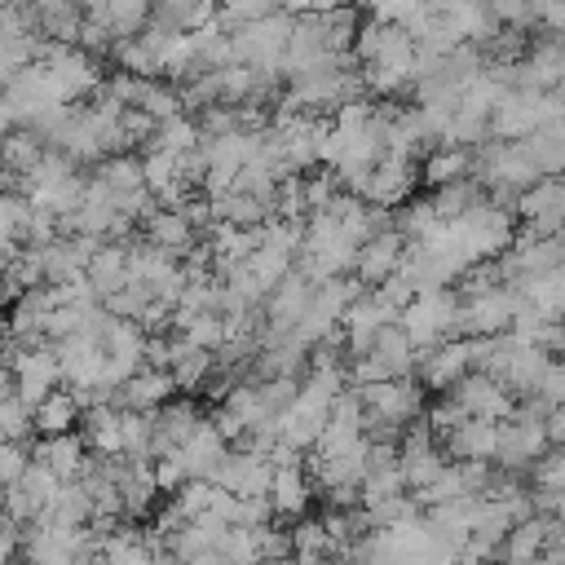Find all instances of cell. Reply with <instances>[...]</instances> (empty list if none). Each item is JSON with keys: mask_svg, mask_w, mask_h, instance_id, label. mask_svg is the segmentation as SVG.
<instances>
[{"mask_svg": "<svg viewBox=\"0 0 565 565\" xmlns=\"http://www.w3.org/2000/svg\"><path fill=\"white\" fill-rule=\"evenodd\" d=\"M221 556H225V565H265L260 525H230L221 539Z\"/></svg>", "mask_w": 565, "mask_h": 565, "instance_id": "obj_44", "label": "cell"}, {"mask_svg": "<svg viewBox=\"0 0 565 565\" xmlns=\"http://www.w3.org/2000/svg\"><path fill=\"white\" fill-rule=\"evenodd\" d=\"M79 437H84L88 455H102V459L124 455V441H119V406H115V402L88 406V411L79 415Z\"/></svg>", "mask_w": 565, "mask_h": 565, "instance_id": "obj_28", "label": "cell"}, {"mask_svg": "<svg viewBox=\"0 0 565 565\" xmlns=\"http://www.w3.org/2000/svg\"><path fill=\"white\" fill-rule=\"evenodd\" d=\"M203 141V132H199V124H194V115H168V119H154V128H150V137H146V146H154V150H172V154H185V150H194Z\"/></svg>", "mask_w": 565, "mask_h": 565, "instance_id": "obj_39", "label": "cell"}, {"mask_svg": "<svg viewBox=\"0 0 565 565\" xmlns=\"http://www.w3.org/2000/svg\"><path fill=\"white\" fill-rule=\"evenodd\" d=\"M530 397L543 402L547 411H552V406H565V362H561V358H552V366L543 371V380H539V388H534Z\"/></svg>", "mask_w": 565, "mask_h": 565, "instance_id": "obj_51", "label": "cell"}, {"mask_svg": "<svg viewBox=\"0 0 565 565\" xmlns=\"http://www.w3.org/2000/svg\"><path fill=\"white\" fill-rule=\"evenodd\" d=\"M177 450H181V459H185V472H190V477L212 481V477H216V468H221V463H225V455H230V441H225V433H221L212 419H199V424H194V433H190Z\"/></svg>", "mask_w": 565, "mask_h": 565, "instance_id": "obj_20", "label": "cell"}, {"mask_svg": "<svg viewBox=\"0 0 565 565\" xmlns=\"http://www.w3.org/2000/svg\"><path fill=\"white\" fill-rule=\"evenodd\" d=\"M269 477H274V463H269V455H260V450H252V446H238V450H230L225 455V463L216 468V486L221 490H230V494H269Z\"/></svg>", "mask_w": 565, "mask_h": 565, "instance_id": "obj_14", "label": "cell"}, {"mask_svg": "<svg viewBox=\"0 0 565 565\" xmlns=\"http://www.w3.org/2000/svg\"><path fill=\"white\" fill-rule=\"evenodd\" d=\"M35 521H49V525H88V521H93V499H88L84 481H79V477L62 481L57 494H53V503H49Z\"/></svg>", "mask_w": 565, "mask_h": 565, "instance_id": "obj_36", "label": "cell"}, {"mask_svg": "<svg viewBox=\"0 0 565 565\" xmlns=\"http://www.w3.org/2000/svg\"><path fill=\"white\" fill-rule=\"evenodd\" d=\"M521 230L530 234H561L565 225V181L561 177H539L534 185H525L512 203Z\"/></svg>", "mask_w": 565, "mask_h": 565, "instance_id": "obj_10", "label": "cell"}, {"mask_svg": "<svg viewBox=\"0 0 565 565\" xmlns=\"http://www.w3.org/2000/svg\"><path fill=\"white\" fill-rule=\"evenodd\" d=\"M168 375L177 388L185 393H199V388H212V375H216V353L212 349H199L190 340H181L172 331V362H168Z\"/></svg>", "mask_w": 565, "mask_h": 565, "instance_id": "obj_23", "label": "cell"}, {"mask_svg": "<svg viewBox=\"0 0 565 565\" xmlns=\"http://www.w3.org/2000/svg\"><path fill=\"white\" fill-rule=\"evenodd\" d=\"M177 393V384H172V375L168 371H159V366H141V371H132L119 388H115V406H124V411H159L168 397Z\"/></svg>", "mask_w": 565, "mask_h": 565, "instance_id": "obj_22", "label": "cell"}, {"mask_svg": "<svg viewBox=\"0 0 565 565\" xmlns=\"http://www.w3.org/2000/svg\"><path fill=\"white\" fill-rule=\"evenodd\" d=\"M35 62L49 71V79H53V88H57L62 102H84V97H93L97 84L106 79L97 53H88L84 44H57V40H44L40 53H35Z\"/></svg>", "mask_w": 565, "mask_h": 565, "instance_id": "obj_3", "label": "cell"}, {"mask_svg": "<svg viewBox=\"0 0 565 565\" xmlns=\"http://www.w3.org/2000/svg\"><path fill=\"white\" fill-rule=\"evenodd\" d=\"M441 450H446V459H477V463H494V450H499V419L463 415L450 433H441Z\"/></svg>", "mask_w": 565, "mask_h": 565, "instance_id": "obj_16", "label": "cell"}, {"mask_svg": "<svg viewBox=\"0 0 565 565\" xmlns=\"http://www.w3.org/2000/svg\"><path fill=\"white\" fill-rule=\"evenodd\" d=\"M415 185H419V163H415V159H406V154L384 150V154H380V163L371 168L366 185H362V199H366V203H375V207H397V203H406V199H411V190H415Z\"/></svg>", "mask_w": 565, "mask_h": 565, "instance_id": "obj_12", "label": "cell"}, {"mask_svg": "<svg viewBox=\"0 0 565 565\" xmlns=\"http://www.w3.org/2000/svg\"><path fill=\"white\" fill-rule=\"evenodd\" d=\"M247 265H252V274L260 278V287L269 291V287H278V282L296 269V252H291V247H282V243L260 238V243H256V252L247 256Z\"/></svg>", "mask_w": 565, "mask_h": 565, "instance_id": "obj_42", "label": "cell"}, {"mask_svg": "<svg viewBox=\"0 0 565 565\" xmlns=\"http://www.w3.org/2000/svg\"><path fill=\"white\" fill-rule=\"evenodd\" d=\"M543 119H547V110H543V88H508V93L494 102V110H490V137H499V141H521V137H530Z\"/></svg>", "mask_w": 565, "mask_h": 565, "instance_id": "obj_11", "label": "cell"}, {"mask_svg": "<svg viewBox=\"0 0 565 565\" xmlns=\"http://www.w3.org/2000/svg\"><path fill=\"white\" fill-rule=\"evenodd\" d=\"M397 327L411 335L415 349H428V344H437V340L459 335V291H455V287L415 291L411 305L397 313Z\"/></svg>", "mask_w": 565, "mask_h": 565, "instance_id": "obj_4", "label": "cell"}, {"mask_svg": "<svg viewBox=\"0 0 565 565\" xmlns=\"http://www.w3.org/2000/svg\"><path fill=\"white\" fill-rule=\"evenodd\" d=\"M79 415H84V406L75 402V393H71V388H53V393H44V397L31 406V428H35L40 437L75 433Z\"/></svg>", "mask_w": 565, "mask_h": 565, "instance_id": "obj_32", "label": "cell"}, {"mask_svg": "<svg viewBox=\"0 0 565 565\" xmlns=\"http://www.w3.org/2000/svg\"><path fill=\"white\" fill-rule=\"evenodd\" d=\"M556 238H561V243H565V225H561V234H556Z\"/></svg>", "mask_w": 565, "mask_h": 565, "instance_id": "obj_57", "label": "cell"}, {"mask_svg": "<svg viewBox=\"0 0 565 565\" xmlns=\"http://www.w3.org/2000/svg\"><path fill=\"white\" fill-rule=\"evenodd\" d=\"M402 252H406V238H402L393 225H388V230H375V234L358 247V256H353V278H358L362 287H380L388 274H397Z\"/></svg>", "mask_w": 565, "mask_h": 565, "instance_id": "obj_15", "label": "cell"}, {"mask_svg": "<svg viewBox=\"0 0 565 565\" xmlns=\"http://www.w3.org/2000/svg\"><path fill=\"white\" fill-rule=\"evenodd\" d=\"M0 181H4V172H0Z\"/></svg>", "mask_w": 565, "mask_h": 565, "instance_id": "obj_58", "label": "cell"}, {"mask_svg": "<svg viewBox=\"0 0 565 565\" xmlns=\"http://www.w3.org/2000/svg\"><path fill=\"white\" fill-rule=\"evenodd\" d=\"M402 212L393 216V230L406 238V243H424V238H433L437 230H441V216H437V207H433V199H406V203H397Z\"/></svg>", "mask_w": 565, "mask_h": 565, "instance_id": "obj_41", "label": "cell"}, {"mask_svg": "<svg viewBox=\"0 0 565 565\" xmlns=\"http://www.w3.org/2000/svg\"><path fill=\"white\" fill-rule=\"evenodd\" d=\"M344 565H353V561H344Z\"/></svg>", "mask_w": 565, "mask_h": 565, "instance_id": "obj_59", "label": "cell"}, {"mask_svg": "<svg viewBox=\"0 0 565 565\" xmlns=\"http://www.w3.org/2000/svg\"><path fill=\"white\" fill-rule=\"evenodd\" d=\"M31 459H40L49 472H57L62 481H71V477L84 472L88 446H84L79 433H53V437H40V441H35V455H31Z\"/></svg>", "mask_w": 565, "mask_h": 565, "instance_id": "obj_30", "label": "cell"}, {"mask_svg": "<svg viewBox=\"0 0 565 565\" xmlns=\"http://www.w3.org/2000/svg\"><path fill=\"white\" fill-rule=\"evenodd\" d=\"M561 362H565V358H561Z\"/></svg>", "mask_w": 565, "mask_h": 565, "instance_id": "obj_60", "label": "cell"}, {"mask_svg": "<svg viewBox=\"0 0 565 565\" xmlns=\"http://www.w3.org/2000/svg\"><path fill=\"white\" fill-rule=\"evenodd\" d=\"M115 486H119L124 521H141V516H150L154 494H159L150 459H124V455H119V459H115Z\"/></svg>", "mask_w": 565, "mask_h": 565, "instance_id": "obj_18", "label": "cell"}, {"mask_svg": "<svg viewBox=\"0 0 565 565\" xmlns=\"http://www.w3.org/2000/svg\"><path fill=\"white\" fill-rule=\"evenodd\" d=\"M31 433V406H22L13 393L0 397V441H26Z\"/></svg>", "mask_w": 565, "mask_h": 565, "instance_id": "obj_47", "label": "cell"}, {"mask_svg": "<svg viewBox=\"0 0 565 565\" xmlns=\"http://www.w3.org/2000/svg\"><path fill=\"white\" fill-rule=\"evenodd\" d=\"M150 468H154V486H159V494H172L181 481H190L185 459H181V450H177V446H172V450H163V455H154V459H150Z\"/></svg>", "mask_w": 565, "mask_h": 565, "instance_id": "obj_49", "label": "cell"}, {"mask_svg": "<svg viewBox=\"0 0 565 565\" xmlns=\"http://www.w3.org/2000/svg\"><path fill=\"white\" fill-rule=\"evenodd\" d=\"M419 4L424 0H366V18H375V22H397V26H406L415 13H419Z\"/></svg>", "mask_w": 565, "mask_h": 565, "instance_id": "obj_52", "label": "cell"}, {"mask_svg": "<svg viewBox=\"0 0 565 565\" xmlns=\"http://www.w3.org/2000/svg\"><path fill=\"white\" fill-rule=\"evenodd\" d=\"M366 358H371L388 380H397V375H415V358H419V349L411 344V335H406L397 322H388V327L375 331Z\"/></svg>", "mask_w": 565, "mask_h": 565, "instance_id": "obj_26", "label": "cell"}, {"mask_svg": "<svg viewBox=\"0 0 565 565\" xmlns=\"http://www.w3.org/2000/svg\"><path fill=\"white\" fill-rule=\"evenodd\" d=\"M530 490H547V494H565V446H547L534 463H530Z\"/></svg>", "mask_w": 565, "mask_h": 565, "instance_id": "obj_45", "label": "cell"}, {"mask_svg": "<svg viewBox=\"0 0 565 565\" xmlns=\"http://www.w3.org/2000/svg\"><path fill=\"white\" fill-rule=\"evenodd\" d=\"M9 375H13V397L22 406H35L44 393H53L62 384V366L49 340L40 344H13L9 353Z\"/></svg>", "mask_w": 565, "mask_h": 565, "instance_id": "obj_7", "label": "cell"}, {"mask_svg": "<svg viewBox=\"0 0 565 565\" xmlns=\"http://www.w3.org/2000/svg\"><path fill=\"white\" fill-rule=\"evenodd\" d=\"M362 406H366V437H397L406 424L424 419V388L415 375H397V380H375L362 384Z\"/></svg>", "mask_w": 565, "mask_h": 565, "instance_id": "obj_1", "label": "cell"}, {"mask_svg": "<svg viewBox=\"0 0 565 565\" xmlns=\"http://www.w3.org/2000/svg\"><path fill=\"white\" fill-rule=\"evenodd\" d=\"M552 441H547V424H543V415H534V411H525L521 402H516V411L508 415V419H499V450H494V468H508V472H530V463L547 450Z\"/></svg>", "mask_w": 565, "mask_h": 565, "instance_id": "obj_5", "label": "cell"}, {"mask_svg": "<svg viewBox=\"0 0 565 565\" xmlns=\"http://www.w3.org/2000/svg\"><path fill=\"white\" fill-rule=\"evenodd\" d=\"M199 419H203V411H199L190 397H168L159 411H150V424H154V455L181 446V441L194 433Z\"/></svg>", "mask_w": 565, "mask_h": 565, "instance_id": "obj_27", "label": "cell"}, {"mask_svg": "<svg viewBox=\"0 0 565 565\" xmlns=\"http://www.w3.org/2000/svg\"><path fill=\"white\" fill-rule=\"evenodd\" d=\"M459 406H463V415H481V419H508L512 411H516V397L494 380V375H486V371H468L455 388H446Z\"/></svg>", "mask_w": 565, "mask_h": 565, "instance_id": "obj_13", "label": "cell"}, {"mask_svg": "<svg viewBox=\"0 0 565 565\" xmlns=\"http://www.w3.org/2000/svg\"><path fill=\"white\" fill-rule=\"evenodd\" d=\"M269 508L274 516H305L309 512V499H313V481H309V468L300 459H282L274 463V477H269Z\"/></svg>", "mask_w": 565, "mask_h": 565, "instance_id": "obj_17", "label": "cell"}, {"mask_svg": "<svg viewBox=\"0 0 565 565\" xmlns=\"http://www.w3.org/2000/svg\"><path fill=\"white\" fill-rule=\"evenodd\" d=\"M516 300L521 296L508 282L459 296V335H499V331H508V322L516 313Z\"/></svg>", "mask_w": 565, "mask_h": 565, "instance_id": "obj_8", "label": "cell"}, {"mask_svg": "<svg viewBox=\"0 0 565 565\" xmlns=\"http://www.w3.org/2000/svg\"><path fill=\"white\" fill-rule=\"evenodd\" d=\"M552 521H556V525H561V530H565V494H561V499H556V503H552Z\"/></svg>", "mask_w": 565, "mask_h": 565, "instance_id": "obj_55", "label": "cell"}, {"mask_svg": "<svg viewBox=\"0 0 565 565\" xmlns=\"http://www.w3.org/2000/svg\"><path fill=\"white\" fill-rule=\"evenodd\" d=\"M150 4L154 0H84V18L106 26L115 40H124L150 22Z\"/></svg>", "mask_w": 565, "mask_h": 565, "instance_id": "obj_24", "label": "cell"}, {"mask_svg": "<svg viewBox=\"0 0 565 565\" xmlns=\"http://www.w3.org/2000/svg\"><path fill=\"white\" fill-rule=\"evenodd\" d=\"M119 441H124V459H154V424H150V415L119 406Z\"/></svg>", "mask_w": 565, "mask_h": 565, "instance_id": "obj_43", "label": "cell"}, {"mask_svg": "<svg viewBox=\"0 0 565 565\" xmlns=\"http://www.w3.org/2000/svg\"><path fill=\"white\" fill-rule=\"evenodd\" d=\"M44 150H49V146H44V137H40L35 128H9V132L0 137V172H4V177H26V172L40 163Z\"/></svg>", "mask_w": 565, "mask_h": 565, "instance_id": "obj_35", "label": "cell"}, {"mask_svg": "<svg viewBox=\"0 0 565 565\" xmlns=\"http://www.w3.org/2000/svg\"><path fill=\"white\" fill-rule=\"evenodd\" d=\"M287 35H291V13L287 9H274V13L252 18V22H238V26H230V57L247 62V66H260L269 75H282Z\"/></svg>", "mask_w": 565, "mask_h": 565, "instance_id": "obj_2", "label": "cell"}, {"mask_svg": "<svg viewBox=\"0 0 565 565\" xmlns=\"http://www.w3.org/2000/svg\"><path fill=\"white\" fill-rule=\"evenodd\" d=\"M459 177H472V150L468 146H446V141H437V146H428L424 150V159H419V181L424 185H450V181H459Z\"/></svg>", "mask_w": 565, "mask_h": 565, "instance_id": "obj_31", "label": "cell"}, {"mask_svg": "<svg viewBox=\"0 0 565 565\" xmlns=\"http://www.w3.org/2000/svg\"><path fill=\"white\" fill-rule=\"evenodd\" d=\"M97 561H102V565H154V547H150L146 534L110 530V534H102Z\"/></svg>", "mask_w": 565, "mask_h": 565, "instance_id": "obj_38", "label": "cell"}, {"mask_svg": "<svg viewBox=\"0 0 565 565\" xmlns=\"http://www.w3.org/2000/svg\"><path fill=\"white\" fill-rule=\"evenodd\" d=\"M472 371V335H450V340H437L428 349H419L415 358V380L419 388H455L463 375Z\"/></svg>", "mask_w": 565, "mask_h": 565, "instance_id": "obj_9", "label": "cell"}, {"mask_svg": "<svg viewBox=\"0 0 565 565\" xmlns=\"http://www.w3.org/2000/svg\"><path fill=\"white\" fill-rule=\"evenodd\" d=\"M216 18V0H154L150 4V26L159 31H199L203 22Z\"/></svg>", "mask_w": 565, "mask_h": 565, "instance_id": "obj_34", "label": "cell"}, {"mask_svg": "<svg viewBox=\"0 0 565 565\" xmlns=\"http://www.w3.org/2000/svg\"><path fill=\"white\" fill-rule=\"evenodd\" d=\"M93 177H97L115 199L146 185V181H141V154H132V150H119V154L97 159V163H93Z\"/></svg>", "mask_w": 565, "mask_h": 565, "instance_id": "obj_37", "label": "cell"}, {"mask_svg": "<svg viewBox=\"0 0 565 565\" xmlns=\"http://www.w3.org/2000/svg\"><path fill=\"white\" fill-rule=\"evenodd\" d=\"M490 9V18L499 26H512V31H530L534 26V0H481Z\"/></svg>", "mask_w": 565, "mask_h": 565, "instance_id": "obj_48", "label": "cell"}, {"mask_svg": "<svg viewBox=\"0 0 565 565\" xmlns=\"http://www.w3.org/2000/svg\"><path fill=\"white\" fill-rule=\"evenodd\" d=\"M207 212H212V225L225 221V225H238V230H256V225H265L269 203L247 194V190H225V194L207 199Z\"/></svg>", "mask_w": 565, "mask_h": 565, "instance_id": "obj_33", "label": "cell"}, {"mask_svg": "<svg viewBox=\"0 0 565 565\" xmlns=\"http://www.w3.org/2000/svg\"><path fill=\"white\" fill-rule=\"evenodd\" d=\"M141 238L150 243V247H159V252H168V256H185L194 243H199V225L181 212V207H154L146 221H141Z\"/></svg>", "mask_w": 565, "mask_h": 565, "instance_id": "obj_19", "label": "cell"}, {"mask_svg": "<svg viewBox=\"0 0 565 565\" xmlns=\"http://www.w3.org/2000/svg\"><path fill=\"white\" fill-rule=\"evenodd\" d=\"M530 163L539 168V177H561L565 172V115L561 119H543L530 137H521Z\"/></svg>", "mask_w": 565, "mask_h": 565, "instance_id": "obj_29", "label": "cell"}, {"mask_svg": "<svg viewBox=\"0 0 565 565\" xmlns=\"http://www.w3.org/2000/svg\"><path fill=\"white\" fill-rule=\"evenodd\" d=\"M428 199H433V207H437L441 221H459L472 203L486 199V185H481L477 177H459V181H450V185H437Z\"/></svg>", "mask_w": 565, "mask_h": 565, "instance_id": "obj_40", "label": "cell"}, {"mask_svg": "<svg viewBox=\"0 0 565 565\" xmlns=\"http://www.w3.org/2000/svg\"><path fill=\"white\" fill-rule=\"evenodd\" d=\"M26 463H31L26 441H0V481H4V486H13V481L26 472Z\"/></svg>", "mask_w": 565, "mask_h": 565, "instance_id": "obj_53", "label": "cell"}, {"mask_svg": "<svg viewBox=\"0 0 565 565\" xmlns=\"http://www.w3.org/2000/svg\"><path fill=\"white\" fill-rule=\"evenodd\" d=\"M274 9H278V0H216V18H221L225 26L265 18V13H274Z\"/></svg>", "mask_w": 565, "mask_h": 565, "instance_id": "obj_50", "label": "cell"}, {"mask_svg": "<svg viewBox=\"0 0 565 565\" xmlns=\"http://www.w3.org/2000/svg\"><path fill=\"white\" fill-rule=\"evenodd\" d=\"M455 565H494V561H481V556H468V552H459V556H455Z\"/></svg>", "mask_w": 565, "mask_h": 565, "instance_id": "obj_56", "label": "cell"}, {"mask_svg": "<svg viewBox=\"0 0 565 565\" xmlns=\"http://www.w3.org/2000/svg\"><path fill=\"white\" fill-rule=\"evenodd\" d=\"M18 486H22V494L31 499V512L40 516V512H44V508L53 503V494H57L62 477H57V472H49V468H44L40 459H31V463H26V472L18 477Z\"/></svg>", "mask_w": 565, "mask_h": 565, "instance_id": "obj_46", "label": "cell"}, {"mask_svg": "<svg viewBox=\"0 0 565 565\" xmlns=\"http://www.w3.org/2000/svg\"><path fill=\"white\" fill-rule=\"evenodd\" d=\"M455 225L468 234V243H472V252H477L481 260H494L499 252H508L512 238H516V230H521L516 212L503 207V203H494L490 194H486L481 203H472Z\"/></svg>", "mask_w": 565, "mask_h": 565, "instance_id": "obj_6", "label": "cell"}, {"mask_svg": "<svg viewBox=\"0 0 565 565\" xmlns=\"http://www.w3.org/2000/svg\"><path fill=\"white\" fill-rule=\"evenodd\" d=\"M13 393V375H9V358H0V397Z\"/></svg>", "mask_w": 565, "mask_h": 565, "instance_id": "obj_54", "label": "cell"}, {"mask_svg": "<svg viewBox=\"0 0 565 565\" xmlns=\"http://www.w3.org/2000/svg\"><path fill=\"white\" fill-rule=\"evenodd\" d=\"M552 534H556V521H552L547 512H530V516L512 521V530L503 534V543H499V556H494V561L530 565V561L547 547V539H552Z\"/></svg>", "mask_w": 565, "mask_h": 565, "instance_id": "obj_21", "label": "cell"}, {"mask_svg": "<svg viewBox=\"0 0 565 565\" xmlns=\"http://www.w3.org/2000/svg\"><path fill=\"white\" fill-rule=\"evenodd\" d=\"M84 278L93 282V291L106 300L110 291L128 287V238H115V243H97L88 265H84Z\"/></svg>", "mask_w": 565, "mask_h": 565, "instance_id": "obj_25", "label": "cell"}]
</instances>
